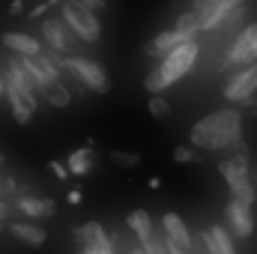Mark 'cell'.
Here are the masks:
<instances>
[{
  "instance_id": "cell-5",
  "label": "cell",
  "mask_w": 257,
  "mask_h": 254,
  "mask_svg": "<svg viewBox=\"0 0 257 254\" xmlns=\"http://www.w3.org/2000/svg\"><path fill=\"white\" fill-rule=\"evenodd\" d=\"M257 60V21L254 24H248L239 36H236V42L230 45V51H227V57H224V69H242V66L254 63Z\"/></svg>"
},
{
  "instance_id": "cell-25",
  "label": "cell",
  "mask_w": 257,
  "mask_h": 254,
  "mask_svg": "<svg viewBox=\"0 0 257 254\" xmlns=\"http://www.w3.org/2000/svg\"><path fill=\"white\" fill-rule=\"evenodd\" d=\"M150 114H153L156 120L171 117V102H168L165 96H150Z\"/></svg>"
},
{
  "instance_id": "cell-27",
  "label": "cell",
  "mask_w": 257,
  "mask_h": 254,
  "mask_svg": "<svg viewBox=\"0 0 257 254\" xmlns=\"http://www.w3.org/2000/svg\"><path fill=\"white\" fill-rule=\"evenodd\" d=\"M174 162H177V165H194V162H200V156L194 153V147H186V144H183V147L174 150Z\"/></svg>"
},
{
  "instance_id": "cell-31",
  "label": "cell",
  "mask_w": 257,
  "mask_h": 254,
  "mask_svg": "<svg viewBox=\"0 0 257 254\" xmlns=\"http://www.w3.org/2000/svg\"><path fill=\"white\" fill-rule=\"evenodd\" d=\"M51 171L57 174V180H66V177H69V171H66V165H60V162H51Z\"/></svg>"
},
{
  "instance_id": "cell-32",
  "label": "cell",
  "mask_w": 257,
  "mask_h": 254,
  "mask_svg": "<svg viewBox=\"0 0 257 254\" xmlns=\"http://www.w3.org/2000/svg\"><path fill=\"white\" fill-rule=\"evenodd\" d=\"M9 12H12V15H21V12H24V3H21V0H12Z\"/></svg>"
},
{
  "instance_id": "cell-24",
  "label": "cell",
  "mask_w": 257,
  "mask_h": 254,
  "mask_svg": "<svg viewBox=\"0 0 257 254\" xmlns=\"http://www.w3.org/2000/svg\"><path fill=\"white\" fill-rule=\"evenodd\" d=\"M111 162H114L117 168L132 171V168H138V165H141V156H138V153H132V150H114V153H111Z\"/></svg>"
},
{
  "instance_id": "cell-16",
  "label": "cell",
  "mask_w": 257,
  "mask_h": 254,
  "mask_svg": "<svg viewBox=\"0 0 257 254\" xmlns=\"http://www.w3.org/2000/svg\"><path fill=\"white\" fill-rule=\"evenodd\" d=\"M218 171H221V177L227 180V186L248 180V156H245L242 144H239V153H233L230 159H224V162L218 165Z\"/></svg>"
},
{
  "instance_id": "cell-2",
  "label": "cell",
  "mask_w": 257,
  "mask_h": 254,
  "mask_svg": "<svg viewBox=\"0 0 257 254\" xmlns=\"http://www.w3.org/2000/svg\"><path fill=\"white\" fill-rule=\"evenodd\" d=\"M197 57H200V45H197V39H192L189 45H183V48H177V51H171L168 57H162L159 66H156V72H159L165 90H168L171 84H177L183 75H189V69L194 66Z\"/></svg>"
},
{
  "instance_id": "cell-14",
  "label": "cell",
  "mask_w": 257,
  "mask_h": 254,
  "mask_svg": "<svg viewBox=\"0 0 257 254\" xmlns=\"http://www.w3.org/2000/svg\"><path fill=\"white\" fill-rule=\"evenodd\" d=\"M162 230H165V239H171V242H177L180 248H186V251H192V233H189V224L177 215V212H165L162 215Z\"/></svg>"
},
{
  "instance_id": "cell-11",
  "label": "cell",
  "mask_w": 257,
  "mask_h": 254,
  "mask_svg": "<svg viewBox=\"0 0 257 254\" xmlns=\"http://www.w3.org/2000/svg\"><path fill=\"white\" fill-rule=\"evenodd\" d=\"M200 242H203V251H206V254H236V245H233L230 230H227V227H221V224L203 227Z\"/></svg>"
},
{
  "instance_id": "cell-40",
  "label": "cell",
  "mask_w": 257,
  "mask_h": 254,
  "mask_svg": "<svg viewBox=\"0 0 257 254\" xmlns=\"http://www.w3.org/2000/svg\"><path fill=\"white\" fill-rule=\"evenodd\" d=\"M0 230H3V224H0Z\"/></svg>"
},
{
  "instance_id": "cell-4",
  "label": "cell",
  "mask_w": 257,
  "mask_h": 254,
  "mask_svg": "<svg viewBox=\"0 0 257 254\" xmlns=\"http://www.w3.org/2000/svg\"><path fill=\"white\" fill-rule=\"evenodd\" d=\"M66 72L75 75V78H78L87 90H93V93H108V90H111L105 69L96 63V60H90V57H66Z\"/></svg>"
},
{
  "instance_id": "cell-17",
  "label": "cell",
  "mask_w": 257,
  "mask_h": 254,
  "mask_svg": "<svg viewBox=\"0 0 257 254\" xmlns=\"http://www.w3.org/2000/svg\"><path fill=\"white\" fill-rule=\"evenodd\" d=\"M3 45L9 48V51H15L18 57H36V54H42V42L36 39V36H27V33H3Z\"/></svg>"
},
{
  "instance_id": "cell-23",
  "label": "cell",
  "mask_w": 257,
  "mask_h": 254,
  "mask_svg": "<svg viewBox=\"0 0 257 254\" xmlns=\"http://www.w3.org/2000/svg\"><path fill=\"white\" fill-rule=\"evenodd\" d=\"M177 33H183V36H197L200 33V27H197V12H183L180 18H177V27H174Z\"/></svg>"
},
{
  "instance_id": "cell-39",
  "label": "cell",
  "mask_w": 257,
  "mask_h": 254,
  "mask_svg": "<svg viewBox=\"0 0 257 254\" xmlns=\"http://www.w3.org/2000/svg\"><path fill=\"white\" fill-rule=\"evenodd\" d=\"M0 165H3V156H0Z\"/></svg>"
},
{
  "instance_id": "cell-15",
  "label": "cell",
  "mask_w": 257,
  "mask_h": 254,
  "mask_svg": "<svg viewBox=\"0 0 257 254\" xmlns=\"http://www.w3.org/2000/svg\"><path fill=\"white\" fill-rule=\"evenodd\" d=\"M42 36H45L51 51H57V54L69 51V30H66L63 18H45L42 21Z\"/></svg>"
},
{
  "instance_id": "cell-6",
  "label": "cell",
  "mask_w": 257,
  "mask_h": 254,
  "mask_svg": "<svg viewBox=\"0 0 257 254\" xmlns=\"http://www.w3.org/2000/svg\"><path fill=\"white\" fill-rule=\"evenodd\" d=\"M254 90H257V60L248 66H242V69H236V75L227 78L224 99L227 102H245V99L254 96Z\"/></svg>"
},
{
  "instance_id": "cell-29",
  "label": "cell",
  "mask_w": 257,
  "mask_h": 254,
  "mask_svg": "<svg viewBox=\"0 0 257 254\" xmlns=\"http://www.w3.org/2000/svg\"><path fill=\"white\" fill-rule=\"evenodd\" d=\"M78 3H81L84 9H90L93 15H96V12H105V6H108L105 0H78Z\"/></svg>"
},
{
  "instance_id": "cell-30",
  "label": "cell",
  "mask_w": 257,
  "mask_h": 254,
  "mask_svg": "<svg viewBox=\"0 0 257 254\" xmlns=\"http://www.w3.org/2000/svg\"><path fill=\"white\" fill-rule=\"evenodd\" d=\"M9 212H12V203H9V200H3V197H0V224H3V221H6V218H9Z\"/></svg>"
},
{
  "instance_id": "cell-22",
  "label": "cell",
  "mask_w": 257,
  "mask_h": 254,
  "mask_svg": "<svg viewBox=\"0 0 257 254\" xmlns=\"http://www.w3.org/2000/svg\"><path fill=\"white\" fill-rule=\"evenodd\" d=\"M230 189V200H239V203H254V194H257V186L251 180H242V183H233V186H227Z\"/></svg>"
},
{
  "instance_id": "cell-9",
  "label": "cell",
  "mask_w": 257,
  "mask_h": 254,
  "mask_svg": "<svg viewBox=\"0 0 257 254\" xmlns=\"http://www.w3.org/2000/svg\"><path fill=\"white\" fill-rule=\"evenodd\" d=\"M6 99H9V111H12L15 123L27 126L36 114V93H27L15 84H6Z\"/></svg>"
},
{
  "instance_id": "cell-3",
  "label": "cell",
  "mask_w": 257,
  "mask_h": 254,
  "mask_svg": "<svg viewBox=\"0 0 257 254\" xmlns=\"http://www.w3.org/2000/svg\"><path fill=\"white\" fill-rule=\"evenodd\" d=\"M63 24H69V30H72L75 36H81L84 42H99V36H102L99 18H96L90 9H84L78 0L63 3Z\"/></svg>"
},
{
  "instance_id": "cell-37",
  "label": "cell",
  "mask_w": 257,
  "mask_h": 254,
  "mask_svg": "<svg viewBox=\"0 0 257 254\" xmlns=\"http://www.w3.org/2000/svg\"><path fill=\"white\" fill-rule=\"evenodd\" d=\"M75 254H87V251H75Z\"/></svg>"
},
{
  "instance_id": "cell-21",
  "label": "cell",
  "mask_w": 257,
  "mask_h": 254,
  "mask_svg": "<svg viewBox=\"0 0 257 254\" xmlns=\"http://www.w3.org/2000/svg\"><path fill=\"white\" fill-rule=\"evenodd\" d=\"M39 93H42L45 102L54 105V108H66V105L72 102V93H69V87H66L63 81H51V84H45Z\"/></svg>"
},
{
  "instance_id": "cell-8",
  "label": "cell",
  "mask_w": 257,
  "mask_h": 254,
  "mask_svg": "<svg viewBox=\"0 0 257 254\" xmlns=\"http://www.w3.org/2000/svg\"><path fill=\"white\" fill-rule=\"evenodd\" d=\"M224 218H227V230H230V236L248 239V236L254 233V215H251V206H248V203L230 200L227 209H224Z\"/></svg>"
},
{
  "instance_id": "cell-33",
  "label": "cell",
  "mask_w": 257,
  "mask_h": 254,
  "mask_svg": "<svg viewBox=\"0 0 257 254\" xmlns=\"http://www.w3.org/2000/svg\"><path fill=\"white\" fill-rule=\"evenodd\" d=\"M69 203H81V191H69Z\"/></svg>"
},
{
  "instance_id": "cell-10",
  "label": "cell",
  "mask_w": 257,
  "mask_h": 254,
  "mask_svg": "<svg viewBox=\"0 0 257 254\" xmlns=\"http://www.w3.org/2000/svg\"><path fill=\"white\" fill-rule=\"evenodd\" d=\"M189 42H192V36H183V33H177V30H165V33L153 36L144 51H147L153 60H162V57H168L171 51H177V48H183V45H189Z\"/></svg>"
},
{
  "instance_id": "cell-20",
  "label": "cell",
  "mask_w": 257,
  "mask_h": 254,
  "mask_svg": "<svg viewBox=\"0 0 257 254\" xmlns=\"http://www.w3.org/2000/svg\"><path fill=\"white\" fill-rule=\"evenodd\" d=\"M66 171L75 174V177L90 174V171H93V147H81V150H75V153L66 159Z\"/></svg>"
},
{
  "instance_id": "cell-12",
  "label": "cell",
  "mask_w": 257,
  "mask_h": 254,
  "mask_svg": "<svg viewBox=\"0 0 257 254\" xmlns=\"http://www.w3.org/2000/svg\"><path fill=\"white\" fill-rule=\"evenodd\" d=\"M239 15H242V6H215V9L197 12V27H200V33H209V30H218L227 21L239 18Z\"/></svg>"
},
{
  "instance_id": "cell-13",
  "label": "cell",
  "mask_w": 257,
  "mask_h": 254,
  "mask_svg": "<svg viewBox=\"0 0 257 254\" xmlns=\"http://www.w3.org/2000/svg\"><path fill=\"white\" fill-rule=\"evenodd\" d=\"M12 209L24 212L27 218H45V215H54L57 212V203L51 197H30V194H21L12 200Z\"/></svg>"
},
{
  "instance_id": "cell-35",
  "label": "cell",
  "mask_w": 257,
  "mask_h": 254,
  "mask_svg": "<svg viewBox=\"0 0 257 254\" xmlns=\"http://www.w3.org/2000/svg\"><path fill=\"white\" fill-rule=\"evenodd\" d=\"M162 186V177H150V189H159Z\"/></svg>"
},
{
  "instance_id": "cell-28",
  "label": "cell",
  "mask_w": 257,
  "mask_h": 254,
  "mask_svg": "<svg viewBox=\"0 0 257 254\" xmlns=\"http://www.w3.org/2000/svg\"><path fill=\"white\" fill-rule=\"evenodd\" d=\"M141 251H144V254H168V251H165V236H156V233H153V239H150V242H144V245H141Z\"/></svg>"
},
{
  "instance_id": "cell-18",
  "label": "cell",
  "mask_w": 257,
  "mask_h": 254,
  "mask_svg": "<svg viewBox=\"0 0 257 254\" xmlns=\"http://www.w3.org/2000/svg\"><path fill=\"white\" fill-rule=\"evenodd\" d=\"M9 233H12L15 239L27 242V245H42V242L48 239V230L39 227L36 221H12V224H9Z\"/></svg>"
},
{
  "instance_id": "cell-34",
  "label": "cell",
  "mask_w": 257,
  "mask_h": 254,
  "mask_svg": "<svg viewBox=\"0 0 257 254\" xmlns=\"http://www.w3.org/2000/svg\"><path fill=\"white\" fill-rule=\"evenodd\" d=\"M6 99V81H3V72H0V102Z\"/></svg>"
},
{
  "instance_id": "cell-19",
  "label": "cell",
  "mask_w": 257,
  "mask_h": 254,
  "mask_svg": "<svg viewBox=\"0 0 257 254\" xmlns=\"http://www.w3.org/2000/svg\"><path fill=\"white\" fill-rule=\"evenodd\" d=\"M126 227L141 239V245L150 242L153 233H156V230H153V218H150V212H144V209H132V212H128L126 215Z\"/></svg>"
},
{
  "instance_id": "cell-38",
  "label": "cell",
  "mask_w": 257,
  "mask_h": 254,
  "mask_svg": "<svg viewBox=\"0 0 257 254\" xmlns=\"http://www.w3.org/2000/svg\"><path fill=\"white\" fill-rule=\"evenodd\" d=\"M48 3H57V0H48Z\"/></svg>"
},
{
  "instance_id": "cell-36",
  "label": "cell",
  "mask_w": 257,
  "mask_h": 254,
  "mask_svg": "<svg viewBox=\"0 0 257 254\" xmlns=\"http://www.w3.org/2000/svg\"><path fill=\"white\" fill-rule=\"evenodd\" d=\"M132 254H144V251H141V245H138V248H135V251H132Z\"/></svg>"
},
{
  "instance_id": "cell-1",
  "label": "cell",
  "mask_w": 257,
  "mask_h": 254,
  "mask_svg": "<svg viewBox=\"0 0 257 254\" xmlns=\"http://www.w3.org/2000/svg\"><path fill=\"white\" fill-rule=\"evenodd\" d=\"M189 138H192V147L206 150V153H218V150L236 147L239 138H242V117L233 108L215 111V114L197 120L192 126V135Z\"/></svg>"
},
{
  "instance_id": "cell-26",
  "label": "cell",
  "mask_w": 257,
  "mask_h": 254,
  "mask_svg": "<svg viewBox=\"0 0 257 254\" xmlns=\"http://www.w3.org/2000/svg\"><path fill=\"white\" fill-rule=\"evenodd\" d=\"M215 6H242V0H192V12H206Z\"/></svg>"
},
{
  "instance_id": "cell-7",
  "label": "cell",
  "mask_w": 257,
  "mask_h": 254,
  "mask_svg": "<svg viewBox=\"0 0 257 254\" xmlns=\"http://www.w3.org/2000/svg\"><path fill=\"white\" fill-rule=\"evenodd\" d=\"M75 239L81 242V251L87 254H117L114 251V242L111 236L105 233V227L99 221H87L75 230Z\"/></svg>"
}]
</instances>
